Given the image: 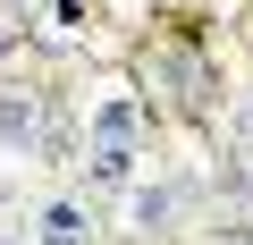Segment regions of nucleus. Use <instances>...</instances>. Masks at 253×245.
I'll return each instance as SVG.
<instances>
[{
  "label": "nucleus",
  "mask_w": 253,
  "mask_h": 245,
  "mask_svg": "<svg viewBox=\"0 0 253 245\" xmlns=\"http://www.w3.org/2000/svg\"><path fill=\"white\" fill-rule=\"evenodd\" d=\"M93 136H101V152H93V169L118 186L126 169H135V152H126V136H135V101H110L101 118H93Z\"/></svg>",
  "instance_id": "nucleus-1"
},
{
  "label": "nucleus",
  "mask_w": 253,
  "mask_h": 245,
  "mask_svg": "<svg viewBox=\"0 0 253 245\" xmlns=\"http://www.w3.org/2000/svg\"><path fill=\"white\" fill-rule=\"evenodd\" d=\"M34 245H84V211H76V203H51V211H42V237H34Z\"/></svg>",
  "instance_id": "nucleus-2"
},
{
  "label": "nucleus",
  "mask_w": 253,
  "mask_h": 245,
  "mask_svg": "<svg viewBox=\"0 0 253 245\" xmlns=\"http://www.w3.org/2000/svg\"><path fill=\"white\" fill-rule=\"evenodd\" d=\"M0 136H9V144H34V101H9V110H0Z\"/></svg>",
  "instance_id": "nucleus-3"
}]
</instances>
